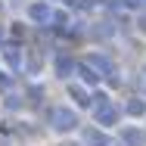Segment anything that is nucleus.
Listing matches in <instances>:
<instances>
[{
	"label": "nucleus",
	"instance_id": "obj_1",
	"mask_svg": "<svg viewBox=\"0 0 146 146\" xmlns=\"http://www.w3.org/2000/svg\"><path fill=\"white\" fill-rule=\"evenodd\" d=\"M75 121H78V118L72 115L68 109H56V131H72Z\"/></svg>",
	"mask_w": 146,
	"mask_h": 146
},
{
	"label": "nucleus",
	"instance_id": "obj_2",
	"mask_svg": "<svg viewBox=\"0 0 146 146\" xmlns=\"http://www.w3.org/2000/svg\"><path fill=\"white\" fill-rule=\"evenodd\" d=\"M47 13H50V9H47L44 3H34V6H31V9H28V16H31V19H44Z\"/></svg>",
	"mask_w": 146,
	"mask_h": 146
},
{
	"label": "nucleus",
	"instance_id": "obj_3",
	"mask_svg": "<svg viewBox=\"0 0 146 146\" xmlns=\"http://www.w3.org/2000/svg\"><path fill=\"white\" fill-rule=\"evenodd\" d=\"M0 87H9V75L6 72H0Z\"/></svg>",
	"mask_w": 146,
	"mask_h": 146
}]
</instances>
